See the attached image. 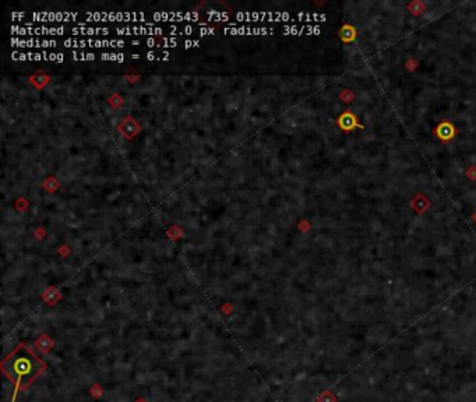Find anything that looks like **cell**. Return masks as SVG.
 Instances as JSON below:
<instances>
[{
  "label": "cell",
  "instance_id": "6da1fadb",
  "mask_svg": "<svg viewBox=\"0 0 476 402\" xmlns=\"http://www.w3.org/2000/svg\"><path fill=\"white\" fill-rule=\"evenodd\" d=\"M3 373L14 383L16 391L27 388L45 370L41 357L34 353L30 346H17L3 362Z\"/></svg>",
  "mask_w": 476,
  "mask_h": 402
},
{
  "label": "cell",
  "instance_id": "7a4b0ae2",
  "mask_svg": "<svg viewBox=\"0 0 476 402\" xmlns=\"http://www.w3.org/2000/svg\"><path fill=\"white\" fill-rule=\"evenodd\" d=\"M85 17L91 21H112L130 22L144 21L147 18L143 11H87Z\"/></svg>",
  "mask_w": 476,
  "mask_h": 402
},
{
  "label": "cell",
  "instance_id": "3957f363",
  "mask_svg": "<svg viewBox=\"0 0 476 402\" xmlns=\"http://www.w3.org/2000/svg\"><path fill=\"white\" fill-rule=\"evenodd\" d=\"M233 18L236 21H284L288 20V13L281 11H236L233 14Z\"/></svg>",
  "mask_w": 476,
  "mask_h": 402
},
{
  "label": "cell",
  "instance_id": "277c9868",
  "mask_svg": "<svg viewBox=\"0 0 476 402\" xmlns=\"http://www.w3.org/2000/svg\"><path fill=\"white\" fill-rule=\"evenodd\" d=\"M63 45L66 48H123L124 41L122 39H76V38H67L63 41Z\"/></svg>",
  "mask_w": 476,
  "mask_h": 402
},
{
  "label": "cell",
  "instance_id": "5b68a950",
  "mask_svg": "<svg viewBox=\"0 0 476 402\" xmlns=\"http://www.w3.org/2000/svg\"><path fill=\"white\" fill-rule=\"evenodd\" d=\"M11 34L16 35H63L66 33L65 27H33L31 22L25 25H11Z\"/></svg>",
  "mask_w": 476,
  "mask_h": 402
},
{
  "label": "cell",
  "instance_id": "8992f818",
  "mask_svg": "<svg viewBox=\"0 0 476 402\" xmlns=\"http://www.w3.org/2000/svg\"><path fill=\"white\" fill-rule=\"evenodd\" d=\"M78 13L76 11H34L33 20L38 22H65L77 20Z\"/></svg>",
  "mask_w": 476,
  "mask_h": 402
},
{
  "label": "cell",
  "instance_id": "52a82bcc",
  "mask_svg": "<svg viewBox=\"0 0 476 402\" xmlns=\"http://www.w3.org/2000/svg\"><path fill=\"white\" fill-rule=\"evenodd\" d=\"M156 21H199L201 18L197 11H156Z\"/></svg>",
  "mask_w": 476,
  "mask_h": 402
},
{
  "label": "cell",
  "instance_id": "ba28073f",
  "mask_svg": "<svg viewBox=\"0 0 476 402\" xmlns=\"http://www.w3.org/2000/svg\"><path fill=\"white\" fill-rule=\"evenodd\" d=\"M118 35H162L164 28L161 27H151V25H134V27H118L116 30Z\"/></svg>",
  "mask_w": 476,
  "mask_h": 402
},
{
  "label": "cell",
  "instance_id": "9c48e42d",
  "mask_svg": "<svg viewBox=\"0 0 476 402\" xmlns=\"http://www.w3.org/2000/svg\"><path fill=\"white\" fill-rule=\"evenodd\" d=\"M11 46L14 48H55L57 42L52 39H24V38H11Z\"/></svg>",
  "mask_w": 476,
  "mask_h": 402
},
{
  "label": "cell",
  "instance_id": "30bf717a",
  "mask_svg": "<svg viewBox=\"0 0 476 402\" xmlns=\"http://www.w3.org/2000/svg\"><path fill=\"white\" fill-rule=\"evenodd\" d=\"M272 30L263 28V27H244V25H235V27H225L223 34L228 35H264L271 34Z\"/></svg>",
  "mask_w": 476,
  "mask_h": 402
},
{
  "label": "cell",
  "instance_id": "8fae6325",
  "mask_svg": "<svg viewBox=\"0 0 476 402\" xmlns=\"http://www.w3.org/2000/svg\"><path fill=\"white\" fill-rule=\"evenodd\" d=\"M71 33L74 35H108L111 33L109 28H105V27H84V25H78V27H74L71 28Z\"/></svg>",
  "mask_w": 476,
  "mask_h": 402
},
{
  "label": "cell",
  "instance_id": "7c38bea8",
  "mask_svg": "<svg viewBox=\"0 0 476 402\" xmlns=\"http://www.w3.org/2000/svg\"><path fill=\"white\" fill-rule=\"evenodd\" d=\"M208 20H212V21H225L229 22V14L226 11H218V10H210L205 13Z\"/></svg>",
  "mask_w": 476,
  "mask_h": 402
},
{
  "label": "cell",
  "instance_id": "4fadbf2b",
  "mask_svg": "<svg viewBox=\"0 0 476 402\" xmlns=\"http://www.w3.org/2000/svg\"><path fill=\"white\" fill-rule=\"evenodd\" d=\"M177 44H179V39H177L176 36H172V38H162V39L156 44V48H164V49H168V48H175Z\"/></svg>",
  "mask_w": 476,
  "mask_h": 402
},
{
  "label": "cell",
  "instance_id": "5bb4252c",
  "mask_svg": "<svg viewBox=\"0 0 476 402\" xmlns=\"http://www.w3.org/2000/svg\"><path fill=\"white\" fill-rule=\"evenodd\" d=\"M169 53L168 52H162V53H156V52H148L145 55L147 60H169Z\"/></svg>",
  "mask_w": 476,
  "mask_h": 402
},
{
  "label": "cell",
  "instance_id": "9a60e30c",
  "mask_svg": "<svg viewBox=\"0 0 476 402\" xmlns=\"http://www.w3.org/2000/svg\"><path fill=\"white\" fill-rule=\"evenodd\" d=\"M102 60H113V62H124V55L123 53H101Z\"/></svg>",
  "mask_w": 476,
  "mask_h": 402
},
{
  "label": "cell",
  "instance_id": "2e32d148",
  "mask_svg": "<svg viewBox=\"0 0 476 402\" xmlns=\"http://www.w3.org/2000/svg\"><path fill=\"white\" fill-rule=\"evenodd\" d=\"M94 53H85V52H73L71 53V57L74 60H94L95 59Z\"/></svg>",
  "mask_w": 476,
  "mask_h": 402
},
{
  "label": "cell",
  "instance_id": "e0dca14e",
  "mask_svg": "<svg viewBox=\"0 0 476 402\" xmlns=\"http://www.w3.org/2000/svg\"><path fill=\"white\" fill-rule=\"evenodd\" d=\"M194 33H196L194 27H191V25H185V27H182V28H180V31H179V35H191V34H194Z\"/></svg>",
  "mask_w": 476,
  "mask_h": 402
},
{
  "label": "cell",
  "instance_id": "ac0fdd59",
  "mask_svg": "<svg viewBox=\"0 0 476 402\" xmlns=\"http://www.w3.org/2000/svg\"><path fill=\"white\" fill-rule=\"evenodd\" d=\"M183 45H185L186 49H188V48H197V46L201 45V42L197 41V39H187V41H185V44Z\"/></svg>",
  "mask_w": 476,
  "mask_h": 402
},
{
  "label": "cell",
  "instance_id": "d6986e66",
  "mask_svg": "<svg viewBox=\"0 0 476 402\" xmlns=\"http://www.w3.org/2000/svg\"><path fill=\"white\" fill-rule=\"evenodd\" d=\"M199 34L200 35H212L214 34V28H211V27H200Z\"/></svg>",
  "mask_w": 476,
  "mask_h": 402
},
{
  "label": "cell",
  "instance_id": "ffe728a7",
  "mask_svg": "<svg viewBox=\"0 0 476 402\" xmlns=\"http://www.w3.org/2000/svg\"><path fill=\"white\" fill-rule=\"evenodd\" d=\"M144 44L145 46H148V48H155L156 44H158V41L154 39V38H148V39H145Z\"/></svg>",
  "mask_w": 476,
  "mask_h": 402
}]
</instances>
